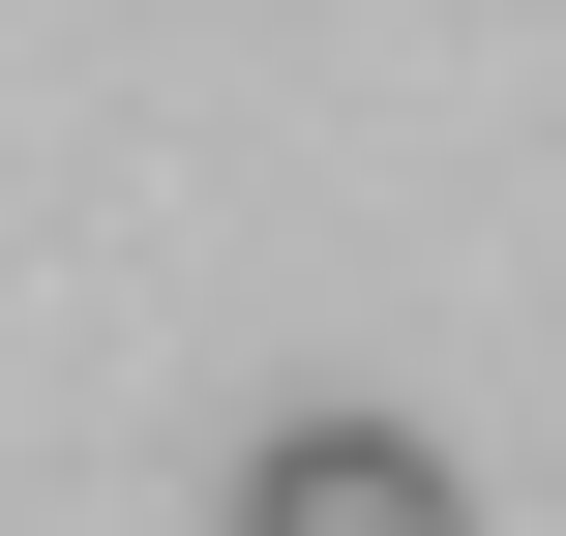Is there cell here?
<instances>
[{
    "label": "cell",
    "mask_w": 566,
    "mask_h": 536,
    "mask_svg": "<svg viewBox=\"0 0 566 536\" xmlns=\"http://www.w3.org/2000/svg\"><path fill=\"white\" fill-rule=\"evenodd\" d=\"M239 536H478V507H448L418 418H269L239 448Z\"/></svg>",
    "instance_id": "6da1fadb"
}]
</instances>
